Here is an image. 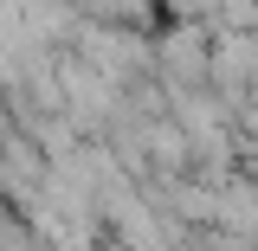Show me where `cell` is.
Instances as JSON below:
<instances>
[{
  "label": "cell",
  "instance_id": "7a4b0ae2",
  "mask_svg": "<svg viewBox=\"0 0 258 251\" xmlns=\"http://www.w3.org/2000/svg\"><path fill=\"white\" fill-rule=\"evenodd\" d=\"M161 0H78L84 20H116V26H149Z\"/></svg>",
  "mask_w": 258,
  "mask_h": 251
},
{
  "label": "cell",
  "instance_id": "6da1fadb",
  "mask_svg": "<svg viewBox=\"0 0 258 251\" xmlns=\"http://www.w3.org/2000/svg\"><path fill=\"white\" fill-rule=\"evenodd\" d=\"M207 58H213V26H200V20H181L168 39H155L161 84H207Z\"/></svg>",
  "mask_w": 258,
  "mask_h": 251
}]
</instances>
